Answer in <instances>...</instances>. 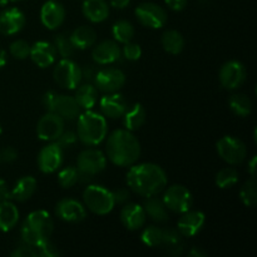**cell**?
I'll return each mask as SVG.
<instances>
[{"mask_svg":"<svg viewBox=\"0 0 257 257\" xmlns=\"http://www.w3.org/2000/svg\"><path fill=\"white\" fill-rule=\"evenodd\" d=\"M162 47L170 54H180L185 48V38L177 30H167L162 35Z\"/></svg>","mask_w":257,"mask_h":257,"instance_id":"1f68e13d","label":"cell"},{"mask_svg":"<svg viewBox=\"0 0 257 257\" xmlns=\"http://www.w3.org/2000/svg\"><path fill=\"white\" fill-rule=\"evenodd\" d=\"M217 153L228 165H240L247 156L246 145L238 138L232 136H225L216 145Z\"/></svg>","mask_w":257,"mask_h":257,"instance_id":"ba28073f","label":"cell"},{"mask_svg":"<svg viewBox=\"0 0 257 257\" xmlns=\"http://www.w3.org/2000/svg\"><path fill=\"white\" fill-rule=\"evenodd\" d=\"M19 221V210L13 202L3 201L0 202V231L8 232L17 226Z\"/></svg>","mask_w":257,"mask_h":257,"instance_id":"f1b7e54d","label":"cell"},{"mask_svg":"<svg viewBox=\"0 0 257 257\" xmlns=\"http://www.w3.org/2000/svg\"><path fill=\"white\" fill-rule=\"evenodd\" d=\"M82 10L84 17L92 23L104 22L109 15V5L105 0H84Z\"/></svg>","mask_w":257,"mask_h":257,"instance_id":"cb8c5ba5","label":"cell"},{"mask_svg":"<svg viewBox=\"0 0 257 257\" xmlns=\"http://www.w3.org/2000/svg\"><path fill=\"white\" fill-rule=\"evenodd\" d=\"M77 140H78L77 133H74L73 131H63L62 135H60L54 142L64 150V148H68L70 147V146L74 145V143L77 142Z\"/></svg>","mask_w":257,"mask_h":257,"instance_id":"b9f144b4","label":"cell"},{"mask_svg":"<svg viewBox=\"0 0 257 257\" xmlns=\"http://www.w3.org/2000/svg\"><path fill=\"white\" fill-rule=\"evenodd\" d=\"M120 55H122V50L114 40H104V42L99 43L92 52L93 60L97 64L102 65L115 63L117 60H119Z\"/></svg>","mask_w":257,"mask_h":257,"instance_id":"7402d4cb","label":"cell"},{"mask_svg":"<svg viewBox=\"0 0 257 257\" xmlns=\"http://www.w3.org/2000/svg\"><path fill=\"white\" fill-rule=\"evenodd\" d=\"M10 198H12V191H9L8 183L0 178V202L8 201L10 200Z\"/></svg>","mask_w":257,"mask_h":257,"instance_id":"f907efd6","label":"cell"},{"mask_svg":"<svg viewBox=\"0 0 257 257\" xmlns=\"http://www.w3.org/2000/svg\"><path fill=\"white\" fill-rule=\"evenodd\" d=\"M256 165H257V157L253 156L251 161L248 162V172H250L251 178H256Z\"/></svg>","mask_w":257,"mask_h":257,"instance_id":"f5cc1de1","label":"cell"},{"mask_svg":"<svg viewBox=\"0 0 257 257\" xmlns=\"http://www.w3.org/2000/svg\"><path fill=\"white\" fill-rule=\"evenodd\" d=\"M25 25V15L18 8H9L0 13V33L4 35H14Z\"/></svg>","mask_w":257,"mask_h":257,"instance_id":"ac0fdd59","label":"cell"},{"mask_svg":"<svg viewBox=\"0 0 257 257\" xmlns=\"http://www.w3.org/2000/svg\"><path fill=\"white\" fill-rule=\"evenodd\" d=\"M13 257H37L38 252L34 246H30L28 243L23 242L22 245L18 246L12 252Z\"/></svg>","mask_w":257,"mask_h":257,"instance_id":"ee69618b","label":"cell"},{"mask_svg":"<svg viewBox=\"0 0 257 257\" xmlns=\"http://www.w3.org/2000/svg\"><path fill=\"white\" fill-rule=\"evenodd\" d=\"M37 191V180L33 176H24L19 178L12 191V198L18 202H25Z\"/></svg>","mask_w":257,"mask_h":257,"instance_id":"4316f807","label":"cell"},{"mask_svg":"<svg viewBox=\"0 0 257 257\" xmlns=\"http://www.w3.org/2000/svg\"><path fill=\"white\" fill-rule=\"evenodd\" d=\"M123 57L127 60H138L142 55V49H141V45L137 44V43H132V40L128 43H125L124 47L122 49Z\"/></svg>","mask_w":257,"mask_h":257,"instance_id":"60d3db41","label":"cell"},{"mask_svg":"<svg viewBox=\"0 0 257 257\" xmlns=\"http://www.w3.org/2000/svg\"><path fill=\"white\" fill-rule=\"evenodd\" d=\"M53 230H54V223L49 212L44 210L33 211L25 218L20 230L22 241L28 245L38 247L43 242L49 240Z\"/></svg>","mask_w":257,"mask_h":257,"instance_id":"3957f363","label":"cell"},{"mask_svg":"<svg viewBox=\"0 0 257 257\" xmlns=\"http://www.w3.org/2000/svg\"><path fill=\"white\" fill-rule=\"evenodd\" d=\"M240 198L246 207L253 208L257 203V185L256 178H251L240 191Z\"/></svg>","mask_w":257,"mask_h":257,"instance_id":"e575fe53","label":"cell"},{"mask_svg":"<svg viewBox=\"0 0 257 257\" xmlns=\"http://www.w3.org/2000/svg\"><path fill=\"white\" fill-rule=\"evenodd\" d=\"M37 248V252L38 256H42V257H57L59 256V251H58L57 246L52 242L50 240H47L45 242H43L42 245L38 246Z\"/></svg>","mask_w":257,"mask_h":257,"instance_id":"7bdbcfd3","label":"cell"},{"mask_svg":"<svg viewBox=\"0 0 257 257\" xmlns=\"http://www.w3.org/2000/svg\"><path fill=\"white\" fill-rule=\"evenodd\" d=\"M218 78L221 85L225 89H237L245 83L247 78V70L245 65L238 60H228L221 67Z\"/></svg>","mask_w":257,"mask_h":257,"instance_id":"8fae6325","label":"cell"},{"mask_svg":"<svg viewBox=\"0 0 257 257\" xmlns=\"http://www.w3.org/2000/svg\"><path fill=\"white\" fill-rule=\"evenodd\" d=\"M107 166V158L99 150H84L79 153L77 160V168L80 182H89L93 176L102 172Z\"/></svg>","mask_w":257,"mask_h":257,"instance_id":"8992f818","label":"cell"},{"mask_svg":"<svg viewBox=\"0 0 257 257\" xmlns=\"http://www.w3.org/2000/svg\"><path fill=\"white\" fill-rule=\"evenodd\" d=\"M10 54L15 58V59H25L27 57H29L30 53V45L27 40L18 39L15 42H13L10 44Z\"/></svg>","mask_w":257,"mask_h":257,"instance_id":"ab89813d","label":"cell"},{"mask_svg":"<svg viewBox=\"0 0 257 257\" xmlns=\"http://www.w3.org/2000/svg\"><path fill=\"white\" fill-rule=\"evenodd\" d=\"M55 83L65 89H75L82 83V68L69 58H63L53 72Z\"/></svg>","mask_w":257,"mask_h":257,"instance_id":"52a82bcc","label":"cell"},{"mask_svg":"<svg viewBox=\"0 0 257 257\" xmlns=\"http://www.w3.org/2000/svg\"><path fill=\"white\" fill-rule=\"evenodd\" d=\"M112 196H113V200H114V203L123 205V203L130 201L131 192L128 188H117V190L112 191Z\"/></svg>","mask_w":257,"mask_h":257,"instance_id":"bcb514c9","label":"cell"},{"mask_svg":"<svg viewBox=\"0 0 257 257\" xmlns=\"http://www.w3.org/2000/svg\"><path fill=\"white\" fill-rule=\"evenodd\" d=\"M79 104L77 103L74 97H70V95H64V94H58L55 98L54 105H53V113H57L58 115L63 118V119L67 120H73L75 118H78V115L80 114Z\"/></svg>","mask_w":257,"mask_h":257,"instance_id":"603a6c76","label":"cell"},{"mask_svg":"<svg viewBox=\"0 0 257 257\" xmlns=\"http://www.w3.org/2000/svg\"><path fill=\"white\" fill-rule=\"evenodd\" d=\"M29 55L30 58H32L33 62H34L38 67L47 68L50 67V65L55 62L57 50H55L54 44H52V43L39 40V42H35L34 44L30 47Z\"/></svg>","mask_w":257,"mask_h":257,"instance_id":"ffe728a7","label":"cell"},{"mask_svg":"<svg viewBox=\"0 0 257 257\" xmlns=\"http://www.w3.org/2000/svg\"><path fill=\"white\" fill-rule=\"evenodd\" d=\"M143 210H145L146 216L151 218L152 221L158 223L167 222L170 216H168V210L166 207L165 202L162 198H158L156 196H151L147 197V200L143 203Z\"/></svg>","mask_w":257,"mask_h":257,"instance_id":"484cf974","label":"cell"},{"mask_svg":"<svg viewBox=\"0 0 257 257\" xmlns=\"http://www.w3.org/2000/svg\"><path fill=\"white\" fill-rule=\"evenodd\" d=\"M238 181V172L232 167H226L218 171L216 175V185L220 188H230L235 186Z\"/></svg>","mask_w":257,"mask_h":257,"instance_id":"8d00e7d4","label":"cell"},{"mask_svg":"<svg viewBox=\"0 0 257 257\" xmlns=\"http://www.w3.org/2000/svg\"><path fill=\"white\" fill-rule=\"evenodd\" d=\"M231 110L238 117H247L252 112V102L245 94H233L228 100Z\"/></svg>","mask_w":257,"mask_h":257,"instance_id":"d6a6232c","label":"cell"},{"mask_svg":"<svg viewBox=\"0 0 257 257\" xmlns=\"http://www.w3.org/2000/svg\"><path fill=\"white\" fill-rule=\"evenodd\" d=\"M8 2H20V0H8Z\"/></svg>","mask_w":257,"mask_h":257,"instance_id":"9f6ffc18","label":"cell"},{"mask_svg":"<svg viewBox=\"0 0 257 257\" xmlns=\"http://www.w3.org/2000/svg\"><path fill=\"white\" fill-rule=\"evenodd\" d=\"M206 222L205 213L201 211H186L177 222V230L185 237H193L203 228Z\"/></svg>","mask_w":257,"mask_h":257,"instance_id":"2e32d148","label":"cell"},{"mask_svg":"<svg viewBox=\"0 0 257 257\" xmlns=\"http://www.w3.org/2000/svg\"><path fill=\"white\" fill-rule=\"evenodd\" d=\"M83 201L88 210L100 216L108 215L115 205L112 191L98 185H90L85 188L83 192Z\"/></svg>","mask_w":257,"mask_h":257,"instance_id":"5b68a950","label":"cell"},{"mask_svg":"<svg viewBox=\"0 0 257 257\" xmlns=\"http://www.w3.org/2000/svg\"><path fill=\"white\" fill-rule=\"evenodd\" d=\"M190 256L191 257H206L207 256V252H206L202 247H197V246H195V247H192V250L190 251Z\"/></svg>","mask_w":257,"mask_h":257,"instance_id":"db71d44e","label":"cell"},{"mask_svg":"<svg viewBox=\"0 0 257 257\" xmlns=\"http://www.w3.org/2000/svg\"><path fill=\"white\" fill-rule=\"evenodd\" d=\"M141 240L145 245L150 246V247H160V246H162L163 230H161L157 226H148L143 230Z\"/></svg>","mask_w":257,"mask_h":257,"instance_id":"74e56055","label":"cell"},{"mask_svg":"<svg viewBox=\"0 0 257 257\" xmlns=\"http://www.w3.org/2000/svg\"><path fill=\"white\" fill-rule=\"evenodd\" d=\"M77 182H79V172L77 167L67 166L58 173V183L63 188L73 187Z\"/></svg>","mask_w":257,"mask_h":257,"instance_id":"f35d334b","label":"cell"},{"mask_svg":"<svg viewBox=\"0 0 257 257\" xmlns=\"http://www.w3.org/2000/svg\"><path fill=\"white\" fill-rule=\"evenodd\" d=\"M63 156H64L63 148L55 142L50 143V145L45 146L40 150L37 158L38 167L43 173L55 172L62 166Z\"/></svg>","mask_w":257,"mask_h":257,"instance_id":"5bb4252c","label":"cell"},{"mask_svg":"<svg viewBox=\"0 0 257 257\" xmlns=\"http://www.w3.org/2000/svg\"><path fill=\"white\" fill-rule=\"evenodd\" d=\"M120 222L127 230L136 231L143 227L147 220L145 210L137 203H127L120 211Z\"/></svg>","mask_w":257,"mask_h":257,"instance_id":"44dd1931","label":"cell"},{"mask_svg":"<svg viewBox=\"0 0 257 257\" xmlns=\"http://www.w3.org/2000/svg\"><path fill=\"white\" fill-rule=\"evenodd\" d=\"M127 185L142 197L157 196L167 186V175L156 163L132 165L127 173Z\"/></svg>","mask_w":257,"mask_h":257,"instance_id":"6da1fadb","label":"cell"},{"mask_svg":"<svg viewBox=\"0 0 257 257\" xmlns=\"http://www.w3.org/2000/svg\"><path fill=\"white\" fill-rule=\"evenodd\" d=\"M108 2L115 9H124V8H127L130 5L131 0H108Z\"/></svg>","mask_w":257,"mask_h":257,"instance_id":"816d5d0a","label":"cell"},{"mask_svg":"<svg viewBox=\"0 0 257 257\" xmlns=\"http://www.w3.org/2000/svg\"><path fill=\"white\" fill-rule=\"evenodd\" d=\"M77 92H75V100L79 104V107L82 109H92L95 105L98 99V89L95 85H93L92 83H84L82 85H78V88H75Z\"/></svg>","mask_w":257,"mask_h":257,"instance_id":"f546056e","label":"cell"},{"mask_svg":"<svg viewBox=\"0 0 257 257\" xmlns=\"http://www.w3.org/2000/svg\"><path fill=\"white\" fill-rule=\"evenodd\" d=\"M135 14L140 24L151 29H160L167 23V13L161 5L155 3H142L135 10Z\"/></svg>","mask_w":257,"mask_h":257,"instance_id":"9c48e42d","label":"cell"},{"mask_svg":"<svg viewBox=\"0 0 257 257\" xmlns=\"http://www.w3.org/2000/svg\"><path fill=\"white\" fill-rule=\"evenodd\" d=\"M105 151L113 165L130 167L140 158L141 143L131 131L117 130L108 137Z\"/></svg>","mask_w":257,"mask_h":257,"instance_id":"7a4b0ae2","label":"cell"},{"mask_svg":"<svg viewBox=\"0 0 257 257\" xmlns=\"http://www.w3.org/2000/svg\"><path fill=\"white\" fill-rule=\"evenodd\" d=\"M2 132H3V130H2V124H0V135H2Z\"/></svg>","mask_w":257,"mask_h":257,"instance_id":"6f0895ef","label":"cell"},{"mask_svg":"<svg viewBox=\"0 0 257 257\" xmlns=\"http://www.w3.org/2000/svg\"><path fill=\"white\" fill-rule=\"evenodd\" d=\"M54 47L57 53H59L60 57L70 58L75 52V48L70 40L69 34L67 33H59L54 38Z\"/></svg>","mask_w":257,"mask_h":257,"instance_id":"d590c367","label":"cell"},{"mask_svg":"<svg viewBox=\"0 0 257 257\" xmlns=\"http://www.w3.org/2000/svg\"><path fill=\"white\" fill-rule=\"evenodd\" d=\"M69 37L75 49L84 50L94 45L95 40H97V33L93 28L82 25V27H78L77 29L73 30Z\"/></svg>","mask_w":257,"mask_h":257,"instance_id":"83f0119b","label":"cell"},{"mask_svg":"<svg viewBox=\"0 0 257 257\" xmlns=\"http://www.w3.org/2000/svg\"><path fill=\"white\" fill-rule=\"evenodd\" d=\"M97 72L98 70H95L94 65H85L84 68H82V80H87V83H90L94 80Z\"/></svg>","mask_w":257,"mask_h":257,"instance_id":"c3c4849f","label":"cell"},{"mask_svg":"<svg viewBox=\"0 0 257 257\" xmlns=\"http://www.w3.org/2000/svg\"><path fill=\"white\" fill-rule=\"evenodd\" d=\"M57 95H58V93L54 92V90H49V92H47L44 95H43L42 103L48 112H52L53 110V105H54Z\"/></svg>","mask_w":257,"mask_h":257,"instance_id":"7dc6e473","label":"cell"},{"mask_svg":"<svg viewBox=\"0 0 257 257\" xmlns=\"http://www.w3.org/2000/svg\"><path fill=\"white\" fill-rule=\"evenodd\" d=\"M99 107L104 117L115 119V118H120L124 114L128 107V102L118 92L105 93V95L100 98Z\"/></svg>","mask_w":257,"mask_h":257,"instance_id":"d6986e66","label":"cell"},{"mask_svg":"<svg viewBox=\"0 0 257 257\" xmlns=\"http://www.w3.org/2000/svg\"><path fill=\"white\" fill-rule=\"evenodd\" d=\"M65 19V9L57 0L44 3L40 9V22L47 29L54 30L63 24Z\"/></svg>","mask_w":257,"mask_h":257,"instance_id":"e0dca14e","label":"cell"},{"mask_svg":"<svg viewBox=\"0 0 257 257\" xmlns=\"http://www.w3.org/2000/svg\"><path fill=\"white\" fill-rule=\"evenodd\" d=\"M162 246L166 252L171 256H180L183 252L185 243L182 241V235L176 228H166L163 230Z\"/></svg>","mask_w":257,"mask_h":257,"instance_id":"4dcf8cb0","label":"cell"},{"mask_svg":"<svg viewBox=\"0 0 257 257\" xmlns=\"http://www.w3.org/2000/svg\"><path fill=\"white\" fill-rule=\"evenodd\" d=\"M55 213L65 222H80L87 217L85 207L77 200L63 198L55 206Z\"/></svg>","mask_w":257,"mask_h":257,"instance_id":"9a60e30c","label":"cell"},{"mask_svg":"<svg viewBox=\"0 0 257 257\" xmlns=\"http://www.w3.org/2000/svg\"><path fill=\"white\" fill-rule=\"evenodd\" d=\"M94 84L100 92L115 93L124 87L125 75L118 68H104L97 72Z\"/></svg>","mask_w":257,"mask_h":257,"instance_id":"7c38bea8","label":"cell"},{"mask_svg":"<svg viewBox=\"0 0 257 257\" xmlns=\"http://www.w3.org/2000/svg\"><path fill=\"white\" fill-rule=\"evenodd\" d=\"M162 201L165 202L167 210L176 213L186 212L191 210L193 205L192 193L182 185H173L168 187L163 195Z\"/></svg>","mask_w":257,"mask_h":257,"instance_id":"30bf717a","label":"cell"},{"mask_svg":"<svg viewBox=\"0 0 257 257\" xmlns=\"http://www.w3.org/2000/svg\"><path fill=\"white\" fill-rule=\"evenodd\" d=\"M108 124L105 117L100 113L88 109L78 115L77 136L84 145L98 146L105 140Z\"/></svg>","mask_w":257,"mask_h":257,"instance_id":"277c9868","label":"cell"},{"mask_svg":"<svg viewBox=\"0 0 257 257\" xmlns=\"http://www.w3.org/2000/svg\"><path fill=\"white\" fill-rule=\"evenodd\" d=\"M165 3L170 9L175 10V12H181L187 5V0H165Z\"/></svg>","mask_w":257,"mask_h":257,"instance_id":"681fc988","label":"cell"},{"mask_svg":"<svg viewBox=\"0 0 257 257\" xmlns=\"http://www.w3.org/2000/svg\"><path fill=\"white\" fill-rule=\"evenodd\" d=\"M112 34L115 42L125 44V43L131 42L133 39V37H135V27L128 20H118L113 25Z\"/></svg>","mask_w":257,"mask_h":257,"instance_id":"836d02e7","label":"cell"},{"mask_svg":"<svg viewBox=\"0 0 257 257\" xmlns=\"http://www.w3.org/2000/svg\"><path fill=\"white\" fill-rule=\"evenodd\" d=\"M8 62V57H7V52L4 49H0V69L5 67Z\"/></svg>","mask_w":257,"mask_h":257,"instance_id":"11a10c76","label":"cell"},{"mask_svg":"<svg viewBox=\"0 0 257 257\" xmlns=\"http://www.w3.org/2000/svg\"><path fill=\"white\" fill-rule=\"evenodd\" d=\"M64 131V119L57 113L48 112L37 124V135L42 141L54 142Z\"/></svg>","mask_w":257,"mask_h":257,"instance_id":"4fadbf2b","label":"cell"},{"mask_svg":"<svg viewBox=\"0 0 257 257\" xmlns=\"http://www.w3.org/2000/svg\"><path fill=\"white\" fill-rule=\"evenodd\" d=\"M18 158V151L12 146H8L0 150V161L4 163H12Z\"/></svg>","mask_w":257,"mask_h":257,"instance_id":"f6af8a7d","label":"cell"},{"mask_svg":"<svg viewBox=\"0 0 257 257\" xmlns=\"http://www.w3.org/2000/svg\"><path fill=\"white\" fill-rule=\"evenodd\" d=\"M146 117L147 114H146V109L143 108V105L140 103H133V104L128 105L124 114L122 115L123 125L125 127V130L131 131V132L137 131L145 124Z\"/></svg>","mask_w":257,"mask_h":257,"instance_id":"d4e9b609","label":"cell"}]
</instances>
